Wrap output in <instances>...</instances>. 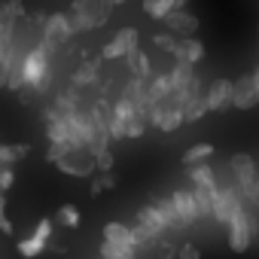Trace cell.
I'll use <instances>...</instances> for the list:
<instances>
[{"label":"cell","mask_w":259,"mask_h":259,"mask_svg":"<svg viewBox=\"0 0 259 259\" xmlns=\"http://www.w3.org/2000/svg\"><path fill=\"white\" fill-rule=\"evenodd\" d=\"M138 226L144 229V232H150L153 238H159L168 226H165V220L159 217V210H156V204H144L141 210H138Z\"/></svg>","instance_id":"obj_15"},{"label":"cell","mask_w":259,"mask_h":259,"mask_svg":"<svg viewBox=\"0 0 259 259\" xmlns=\"http://www.w3.org/2000/svg\"><path fill=\"white\" fill-rule=\"evenodd\" d=\"M128 229H132V241H135V250H138V247H153V241H156V238H153L150 232H144L138 223H135V226H128Z\"/></svg>","instance_id":"obj_32"},{"label":"cell","mask_w":259,"mask_h":259,"mask_svg":"<svg viewBox=\"0 0 259 259\" xmlns=\"http://www.w3.org/2000/svg\"><path fill=\"white\" fill-rule=\"evenodd\" d=\"M55 223H61L64 229H79L82 213H79L73 204H61V207H58V213H55Z\"/></svg>","instance_id":"obj_26"},{"label":"cell","mask_w":259,"mask_h":259,"mask_svg":"<svg viewBox=\"0 0 259 259\" xmlns=\"http://www.w3.org/2000/svg\"><path fill=\"white\" fill-rule=\"evenodd\" d=\"M147 125H153V128H159V132L171 135V132H177V128L183 125V110L180 107H171L168 101L153 104L147 110Z\"/></svg>","instance_id":"obj_6"},{"label":"cell","mask_w":259,"mask_h":259,"mask_svg":"<svg viewBox=\"0 0 259 259\" xmlns=\"http://www.w3.org/2000/svg\"><path fill=\"white\" fill-rule=\"evenodd\" d=\"M229 171H232V177H235V189L241 192V198H244V192L253 186V180H256V162L247 156V153H235L232 159H229Z\"/></svg>","instance_id":"obj_9"},{"label":"cell","mask_w":259,"mask_h":259,"mask_svg":"<svg viewBox=\"0 0 259 259\" xmlns=\"http://www.w3.org/2000/svg\"><path fill=\"white\" fill-rule=\"evenodd\" d=\"M0 232L4 235H13L16 229H13V223H10V217H7V198L0 195Z\"/></svg>","instance_id":"obj_37"},{"label":"cell","mask_w":259,"mask_h":259,"mask_svg":"<svg viewBox=\"0 0 259 259\" xmlns=\"http://www.w3.org/2000/svg\"><path fill=\"white\" fill-rule=\"evenodd\" d=\"M104 241L113 244V247H132V250H135L132 229H128L125 223H107V226H104Z\"/></svg>","instance_id":"obj_18"},{"label":"cell","mask_w":259,"mask_h":259,"mask_svg":"<svg viewBox=\"0 0 259 259\" xmlns=\"http://www.w3.org/2000/svg\"><path fill=\"white\" fill-rule=\"evenodd\" d=\"M113 165H116V156H113L110 150H101V153H95V168H98L101 174H110V171H113Z\"/></svg>","instance_id":"obj_31"},{"label":"cell","mask_w":259,"mask_h":259,"mask_svg":"<svg viewBox=\"0 0 259 259\" xmlns=\"http://www.w3.org/2000/svg\"><path fill=\"white\" fill-rule=\"evenodd\" d=\"M241 207H244L241 192H238L235 186H229V183H217V192H213V201H210V217H213L217 223L229 226V223L238 217Z\"/></svg>","instance_id":"obj_3"},{"label":"cell","mask_w":259,"mask_h":259,"mask_svg":"<svg viewBox=\"0 0 259 259\" xmlns=\"http://www.w3.org/2000/svg\"><path fill=\"white\" fill-rule=\"evenodd\" d=\"M204 104H207V113H220L226 107H232V79H213L210 89H204Z\"/></svg>","instance_id":"obj_11"},{"label":"cell","mask_w":259,"mask_h":259,"mask_svg":"<svg viewBox=\"0 0 259 259\" xmlns=\"http://www.w3.org/2000/svg\"><path fill=\"white\" fill-rule=\"evenodd\" d=\"M189 180H192V189H204V192H213L217 189V171L210 165H195L189 168Z\"/></svg>","instance_id":"obj_19"},{"label":"cell","mask_w":259,"mask_h":259,"mask_svg":"<svg viewBox=\"0 0 259 259\" xmlns=\"http://www.w3.org/2000/svg\"><path fill=\"white\" fill-rule=\"evenodd\" d=\"M226 229H229V247H232L235 253H247V247H250V241H253V232H256L259 226H256L253 210L244 204V207L238 210V217H235Z\"/></svg>","instance_id":"obj_5"},{"label":"cell","mask_w":259,"mask_h":259,"mask_svg":"<svg viewBox=\"0 0 259 259\" xmlns=\"http://www.w3.org/2000/svg\"><path fill=\"white\" fill-rule=\"evenodd\" d=\"M0 171H4V168H0Z\"/></svg>","instance_id":"obj_45"},{"label":"cell","mask_w":259,"mask_h":259,"mask_svg":"<svg viewBox=\"0 0 259 259\" xmlns=\"http://www.w3.org/2000/svg\"><path fill=\"white\" fill-rule=\"evenodd\" d=\"M177 259H201V250H198V244H183V247L177 250Z\"/></svg>","instance_id":"obj_39"},{"label":"cell","mask_w":259,"mask_h":259,"mask_svg":"<svg viewBox=\"0 0 259 259\" xmlns=\"http://www.w3.org/2000/svg\"><path fill=\"white\" fill-rule=\"evenodd\" d=\"M4 7H7V10L16 16V19H22V16H25V4H22V0H7Z\"/></svg>","instance_id":"obj_40"},{"label":"cell","mask_w":259,"mask_h":259,"mask_svg":"<svg viewBox=\"0 0 259 259\" xmlns=\"http://www.w3.org/2000/svg\"><path fill=\"white\" fill-rule=\"evenodd\" d=\"M101 259H138V250L132 247H113V244H101Z\"/></svg>","instance_id":"obj_29"},{"label":"cell","mask_w":259,"mask_h":259,"mask_svg":"<svg viewBox=\"0 0 259 259\" xmlns=\"http://www.w3.org/2000/svg\"><path fill=\"white\" fill-rule=\"evenodd\" d=\"M110 10H113L110 0H73V4H70V13H67L73 34H76V31L104 28V25L110 22Z\"/></svg>","instance_id":"obj_2"},{"label":"cell","mask_w":259,"mask_h":259,"mask_svg":"<svg viewBox=\"0 0 259 259\" xmlns=\"http://www.w3.org/2000/svg\"><path fill=\"white\" fill-rule=\"evenodd\" d=\"M168 95H171L168 73H153L147 79V98H150V104H162V101H168Z\"/></svg>","instance_id":"obj_20"},{"label":"cell","mask_w":259,"mask_h":259,"mask_svg":"<svg viewBox=\"0 0 259 259\" xmlns=\"http://www.w3.org/2000/svg\"><path fill=\"white\" fill-rule=\"evenodd\" d=\"M256 104H259V101H256V95H253L250 73L232 79V107H235V110H250V107H256Z\"/></svg>","instance_id":"obj_14"},{"label":"cell","mask_w":259,"mask_h":259,"mask_svg":"<svg viewBox=\"0 0 259 259\" xmlns=\"http://www.w3.org/2000/svg\"><path fill=\"white\" fill-rule=\"evenodd\" d=\"M70 150H73V147H67V144H49V153H46V162H52V165H55V162H58L61 156H67Z\"/></svg>","instance_id":"obj_35"},{"label":"cell","mask_w":259,"mask_h":259,"mask_svg":"<svg viewBox=\"0 0 259 259\" xmlns=\"http://www.w3.org/2000/svg\"><path fill=\"white\" fill-rule=\"evenodd\" d=\"M250 82H253V95H256V101H259V67L250 70Z\"/></svg>","instance_id":"obj_42"},{"label":"cell","mask_w":259,"mask_h":259,"mask_svg":"<svg viewBox=\"0 0 259 259\" xmlns=\"http://www.w3.org/2000/svg\"><path fill=\"white\" fill-rule=\"evenodd\" d=\"M204 113H207L204 95H198V98H192V101H186V104H183V122H198Z\"/></svg>","instance_id":"obj_28"},{"label":"cell","mask_w":259,"mask_h":259,"mask_svg":"<svg viewBox=\"0 0 259 259\" xmlns=\"http://www.w3.org/2000/svg\"><path fill=\"white\" fill-rule=\"evenodd\" d=\"M125 64H128V70H132V76L135 79H150L153 76V67H150V55L138 46L135 52H128L125 55Z\"/></svg>","instance_id":"obj_17"},{"label":"cell","mask_w":259,"mask_h":259,"mask_svg":"<svg viewBox=\"0 0 259 259\" xmlns=\"http://www.w3.org/2000/svg\"><path fill=\"white\" fill-rule=\"evenodd\" d=\"M52 52L55 46L40 40L25 55V89H31L34 95H46L52 85Z\"/></svg>","instance_id":"obj_1"},{"label":"cell","mask_w":259,"mask_h":259,"mask_svg":"<svg viewBox=\"0 0 259 259\" xmlns=\"http://www.w3.org/2000/svg\"><path fill=\"white\" fill-rule=\"evenodd\" d=\"M156 253H159V259H174V253H177V250H174V244H159V247H156Z\"/></svg>","instance_id":"obj_41"},{"label":"cell","mask_w":259,"mask_h":259,"mask_svg":"<svg viewBox=\"0 0 259 259\" xmlns=\"http://www.w3.org/2000/svg\"><path fill=\"white\" fill-rule=\"evenodd\" d=\"M101 189H116V177H113V171H110V174H98V177L92 180V195H98Z\"/></svg>","instance_id":"obj_34"},{"label":"cell","mask_w":259,"mask_h":259,"mask_svg":"<svg viewBox=\"0 0 259 259\" xmlns=\"http://www.w3.org/2000/svg\"><path fill=\"white\" fill-rule=\"evenodd\" d=\"M171 201H174V207H177L183 226H192V223L198 220V213H195V201H192V192H189V189H174Z\"/></svg>","instance_id":"obj_16"},{"label":"cell","mask_w":259,"mask_h":259,"mask_svg":"<svg viewBox=\"0 0 259 259\" xmlns=\"http://www.w3.org/2000/svg\"><path fill=\"white\" fill-rule=\"evenodd\" d=\"M144 132H147V119L144 116H135L125 125V138H144Z\"/></svg>","instance_id":"obj_33"},{"label":"cell","mask_w":259,"mask_h":259,"mask_svg":"<svg viewBox=\"0 0 259 259\" xmlns=\"http://www.w3.org/2000/svg\"><path fill=\"white\" fill-rule=\"evenodd\" d=\"M46 247H49V244H46V241H40V238H34V235H31V238H25V241H19V253H22L25 259H34V256H40Z\"/></svg>","instance_id":"obj_30"},{"label":"cell","mask_w":259,"mask_h":259,"mask_svg":"<svg viewBox=\"0 0 259 259\" xmlns=\"http://www.w3.org/2000/svg\"><path fill=\"white\" fill-rule=\"evenodd\" d=\"M213 156V144H195L183 153V165L186 168H195V165H204L207 159Z\"/></svg>","instance_id":"obj_24"},{"label":"cell","mask_w":259,"mask_h":259,"mask_svg":"<svg viewBox=\"0 0 259 259\" xmlns=\"http://www.w3.org/2000/svg\"><path fill=\"white\" fill-rule=\"evenodd\" d=\"M25 55H28V49L16 37V49H13V61H10V76H7V89L16 92V95L25 89Z\"/></svg>","instance_id":"obj_13"},{"label":"cell","mask_w":259,"mask_h":259,"mask_svg":"<svg viewBox=\"0 0 259 259\" xmlns=\"http://www.w3.org/2000/svg\"><path fill=\"white\" fill-rule=\"evenodd\" d=\"M34 238H40V241H52V220H40L37 223V229H34Z\"/></svg>","instance_id":"obj_36"},{"label":"cell","mask_w":259,"mask_h":259,"mask_svg":"<svg viewBox=\"0 0 259 259\" xmlns=\"http://www.w3.org/2000/svg\"><path fill=\"white\" fill-rule=\"evenodd\" d=\"M186 4H189V0H159L156 10L150 13V19L165 22V16H171V13H177V10H186Z\"/></svg>","instance_id":"obj_27"},{"label":"cell","mask_w":259,"mask_h":259,"mask_svg":"<svg viewBox=\"0 0 259 259\" xmlns=\"http://www.w3.org/2000/svg\"><path fill=\"white\" fill-rule=\"evenodd\" d=\"M153 43L159 46V49H165V52H171L177 61H183V64H198L201 58H204V46H201V40H177V37H171V34H156L153 37Z\"/></svg>","instance_id":"obj_4"},{"label":"cell","mask_w":259,"mask_h":259,"mask_svg":"<svg viewBox=\"0 0 259 259\" xmlns=\"http://www.w3.org/2000/svg\"><path fill=\"white\" fill-rule=\"evenodd\" d=\"M192 76H195V67H192V64H183V61H177V64L168 70V82H171V92H180V89H186Z\"/></svg>","instance_id":"obj_22"},{"label":"cell","mask_w":259,"mask_h":259,"mask_svg":"<svg viewBox=\"0 0 259 259\" xmlns=\"http://www.w3.org/2000/svg\"><path fill=\"white\" fill-rule=\"evenodd\" d=\"M98 76H101L98 61H85V64H79V67L73 70V85H79V89L95 85V82H98Z\"/></svg>","instance_id":"obj_23"},{"label":"cell","mask_w":259,"mask_h":259,"mask_svg":"<svg viewBox=\"0 0 259 259\" xmlns=\"http://www.w3.org/2000/svg\"><path fill=\"white\" fill-rule=\"evenodd\" d=\"M55 165H58L64 174H70V177H89V174L95 171V156H92L89 150H70V153L61 156Z\"/></svg>","instance_id":"obj_10"},{"label":"cell","mask_w":259,"mask_h":259,"mask_svg":"<svg viewBox=\"0 0 259 259\" xmlns=\"http://www.w3.org/2000/svg\"><path fill=\"white\" fill-rule=\"evenodd\" d=\"M13 183H16V171L4 168L0 171V195H7V189H13Z\"/></svg>","instance_id":"obj_38"},{"label":"cell","mask_w":259,"mask_h":259,"mask_svg":"<svg viewBox=\"0 0 259 259\" xmlns=\"http://www.w3.org/2000/svg\"><path fill=\"white\" fill-rule=\"evenodd\" d=\"M156 4H159V0H144V4H141V7H144V13H147V16H150V13H153V10H156Z\"/></svg>","instance_id":"obj_43"},{"label":"cell","mask_w":259,"mask_h":259,"mask_svg":"<svg viewBox=\"0 0 259 259\" xmlns=\"http://www.w3.org/2000/svg\"><path fill=\"white\" fill-rule=\"evenodd\" d=\"M156 210H159V217L165 220L168 229H186L183 220H180V213H177V207H174V201H171V195L162 198V201H156Z\"/></svg>","instance_id":"obj_25"},{"label":"cell","mask_w":259,"mask_h":259,"mask_svg":"<svg viewBox=\"0 0 259 259\" xmlns=\"http://www.w3.org/2000/svg\"><path fill=\"white\" fill-rule=\"evenodd\" d=\"M138 28H122V31H116V37L101 49V58L104 61H116V58H125L128 52H135L138 49Z\"/></svg>","instance_id":"obj_7"},{"label":"cell","mask_w":259,"mask_h":259,"mask_svg":"<svg viewBox=\"0 0 259 259\" xmlns=\"http://www.w3.org/2000/svg\"><path fill=\"white\" fill-rule=\"evenodd\" d=\"M165 25H168V34H171V37L189 40V37H195V31H198V16H192L189 10H177V13L165 16Z\"/></svg>","instance_id":"obj_12"},{"label":"cell","mask_w":259,"mask_h":259,"mask_svg":"<svg viewBox=\"0 0 259 259\" xmlns=\"http://www.w3.org/2000/svg\"><path fill=\"white\" fill-rule=\"evenodd\" d=\"M28 153H31L28 144H4L0 147V168H13L16 162L28 159Z\"/></svg>","instance_id":"obj_21"},{"label":"cell","mask_w":259,"mask_h":259,"mask_svg":"<svg viewBox=\"0 0 259 259\" xmlns=\"http://www.w3.org/2000/svg\"><path fill=\"white\" fill-rule=\"evenodd\" d=\"M73 37V28H70V16L67 13H52L46 22H43V43L49 46H64L67 40Z\"/></svg>","instance_id":"obj_8"},{"label":"cell","mask_w":259,"mask_h":259,"mask_svg":"<svg viewBox=\"0 0 259 259\" xmlns=\"http://www.w3.org/2000/svg\"><path fill=\"white\" fill-rule=\"evenodd\" d=\"M110 4H113V7H116V4H125V0H110Z\"/></svg>","instance_id":"obj_44"}]
</instances>
